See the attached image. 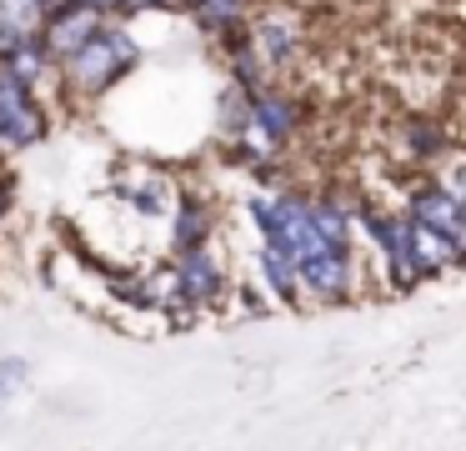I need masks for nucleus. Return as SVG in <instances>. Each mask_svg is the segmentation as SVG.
<instances>
[{
    "label": "nucleus",
    "instance_id": "nucleus-1",
    "mask_svg": "<svg viewBox=\"0 0 466 451\" xmlns=\"http://www.w3.org/2000/svg\"><path fill=\"white\" fill-rule=\"evenodd\" d=\"M136 60H141V46L131 40V30L101 26L76 56L61 60V80L76 90V96H106Z\"/></svg>",
    "mask_w": 466,
    "mask_h": 451
},
{
    "label": "nucleus",
    "instance_id": "nucleus-2",
    "mask_svg": "<svg viewBox=\"0 0 466 451\" xmlns=\"http://www.w3.org/2000/svg\"><path fill=\"white\" fill-rule=\"evenodd\" d=\"M101 26H106V10L86 5V0H51V5H46V15H41L35 40L46 46L51 66H61V60L76 56V50H81Z\"/></svg>",
    "mask_w": 466,
    "mask_h": 451
},
{
    "label": "nucleus",
    "instance_id": "nucleus-3",
    "mask_svg": "<svg viewBox=\"0 0 466 451\" xmlns=\"http://www.w3.org/2000/svg\"><path fill=\"white\" fill-rule=\"evenodd\" d=\"M296 281H301V291H311L316 301H326V306L346 301V296H351V286H356L351 246H316L311 256L296 266Z\"/></svg>",
    "mask_w": 466,
    "mask_h": 451
},
{
    "label": "nucleus",
    "instance_id": "nucleus-4",
    "mask_svg": "<svg viewBox=\"0 0 466 451\" xmlns=\"http://www.w3.org/2000/svg\"><path fill=\"white\" fill-rule=\"evenodd\" d=\"M366 231H371L376 251H381L386 271H391L396 286H416L421 281V266H416V251H411V220L406 216H391V210H361Z\"/></svg>",
    "mask_w": 466,
    "mask_h": 451
},
{
    "label": "nucleus",
    "instance_id": "nucleus-5",
    "mask_svg": "<svg viewBox=\"0 0 466 451\" xmlns=\"http://www.w3.org/2000/svg\"><path fill=\"white\" fill-rule=\"evenodd\" d=\"M46 140V110L31 86L0 76V146H41Z\"/></svg>",
    "mask_w": 466,
    "mask_h": 451
},
{
    "label": "nucleus",
    "instance_id": "nucleus-6",
    "mask_svg": "<svg viewBox=\"0 0 466 451\" xmlns=\"http://www.w3.org/2000/svg\"><path fill=\"white\" fill-rule=\"evenodd\" d=\"M416 226H431V231H446V236L466 241L461 220H466V206H461V190L446 186V180H426V186L411 190V216Z\"/></svg>",
    "mask_w": 466,
    "mask_h": 451
},
{
    "label": "nucleus",
    "instance_id": "nucleus-7",
    "mask_svg": "<svg viewBox=\"0 0 466 451\" xmlns=\"http://www.w3.org/2000/svg\"><path fill=\"white\" fill-rule=\"evenodd\" d=\"M171 276H176V296L196 301V306H211V301L221 296V286H226V271L216 266V256L206 246L181 251V256H176V266H171Z\"/></svg>",
    "mask_w": 466,
    "mask_h": 451
},
{
    "label": "nucleus",
    "instance_id": "nucleus-8",
    "mask_svg": "<svg viewBox=\"0 0 466 451\" xmlns=\"http://www.w3.org/2000/svg\"><path fill=\"white\" fill-rule=\"evenodd\" d=\"M246 116H251L271 140H291L296 126H301V106H296L291 96H276V90H266V86L251 90V106H246Z\"/></svg>",
    "mask_w": 466,
    "mask_h": 451
},
{
    "label": "nucleus",
    "instance_id": "nucleus-9",
    "mask_svg": "<svg viewBox=\"0 0 466 451\" xmlns=\"http://www.w3.org/2000/svg\"><path fill=\"white\" fill-rule=\"evenodd\" d=\"M461 246H466V241L446 236V231H431V226H416V220H411V251H416V266H421V276L461 266Z\"/></svg>",
    "mask_w": 466,
    "mask_h": 451
},
{
    "label": "nucleus",
    "instance_id": "nucleus-10",
    "mask_svg": "<svg viewBox=\"0 0 466 451\" xmlns=\"http://www.w3.org/2000/svg\"><path fill=\"white\" fill-rule=\"evenodd\" d=\"M46 70H56V66H51V56H46V46L35 36H25V40H15V46L0 50V76L21 80V86H31V90L41 86Z\"/></svg>",
    "mask_w": 466,
    "mask_h": 451
},
{
    "label": "nucleus",
    "instance_id": "nucleus-11",
    "mask_svg": "<svg viewBox=\"0 0 466 451\" xmlns=\"http://www.w3.org/2000/svg\"><path fill=\"white\" fill-rule=\"evenodd\" d=\"M46 15V0H0V50L35 36Z\"/></svg>",
    "mask_w": 466,
    "mask_h": 451
},
{
    "label": "nucleus",
    "instance_id": "nucleus-12",
    "mask_svg": "<svg viewBox=\"0 0 466 451\" xmlns=\"http://www.w3.org/2000/svg\"><path fill=\"white\" fill-rule=\"evenodd\" d=\"M261 276L271 281L276 301H296L301 296V281H296V261L286 256L276 241H261Z\"/></svg>",
    "mask_w": 466,
    "mask_h": 451
},
{
    "label": "nucleus",
    "instance_id": "nucleus-13",
    "mask_svg": "<svg viewBox=\"0 0 466 451\" xmlns=\"http://www.w3.org/2000/svg\"><path fill=\"white\" fill-rule=\"evenodd\" d=\"M206 236H211V210H206L196 196H186L181 206H176V226H171V241H176V251L206 246Z\"/></svg>",
    "mask_w": 466,
    "mask_h": 451
},
{
    "label": "nucleus",
    "instance_id": "nucleus-14",
    "mask_svg": "<svg viewBox=\"0 0 466 451\" xmlns=\"http://www.w3.org/2000/svg\"><path fill=\"white\" fill-rule=\"evenodd\" d=\"M191 10L206 30H221V36L246 20V0H191Z\"/></svg>",
    "mask_w": 466,
    "mask_h": 451
},
{
    "label": "nucleus",
    "instance_id": "nucleus-15",
    "mask_svg": "<svg viewBox=\"0 0 466 451\" xmlns=\"http://www.w3.org/2000/svg\"><path fill=\"white\" fill-rule=\"evenodd\" d=\"M406 146H411V156L431 160L446 140H441V130H436V120H411V126H406Z\"/></svg>",
    "mask_w": 466,
    "mask_h": 451
},
{
    "label": "nucleus",
    "instance_id": "nucleus-16",
    "mask_svg": "<svg viewBox=\"0 0 466 451\" xmlns=\"http://www.w3.org/2000/svg\"><path fill=\"white\" fill-rule=\"evenodd\" d=\"M21 381H25V366H21V361H5V366H0V406H5L15 391H21Z\"/></svg>",
    "mask_w": 466,
    "mask_h": 451
},
{
    "label": "nucleus",
    "instance_id": "nucleus-17",
    "mask_svg": "<svg viewBox=\"0 0 466 451\" xmlns=\"http://www.w3.org/2000/svg\"><path fill=\"white\" fill-rule=\"evenodd\" d=\"M5 200H11V190L0 186V220H5Z\"/></svg>",
    "mask_w": 466,
    "mask_h": 451
}]
</instances>
